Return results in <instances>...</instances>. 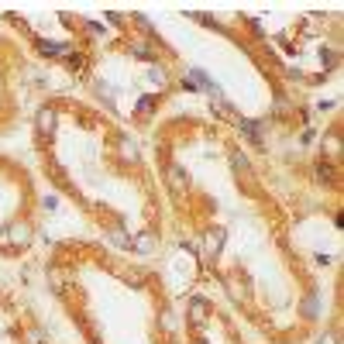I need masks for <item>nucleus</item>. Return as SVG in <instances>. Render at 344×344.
<instances>
[{
    "label": "nucleus",
    "mask_w": 344,
    "mask_h": 344,
    "mask_svg": "<svg viewBox=\"0 0 344 344\" xmlns=\"http://www.w3.org/2000/svg\"><path fill=\"white\" fill-rule=\"evenodd\" d=\"M220 244H224V234H220V231H214V234H210V252L217 255V252H220Z\"/></svg>",
    "instance_id": "8"
},
{
    "label": "nucleus",
    "mask_w": 344,
    "mask_h": 344,
    "mask_svg": "<svg viewBox=\"0 0 344 344\" xmlns=\"http://www.w3.org/2000/svg\"><path fill=\"white\" fill-rule=\"evenodd\" d=\"M189 313H193V323L200 327V323L206 320V303H203V299H193V307H189Z\"/></svg>",
    "instance_id": "4"
},
{
    "label": "nucleus",
    "mask_w": 344,
    "mask_h": 344,
    "mask_svg": "<svg viewBox=\"0 0 344 344\" xmlns=\"http://www.w3.org/2000/svg\"><path fill=\"white\" fill-rule=\"evenodd\" d=\"M135 55H141V59H148V55H151V48H148V45H135Z\"/></svg>",
    "instance_id": "10"
},
{
    "label": "nucleus",
    "mask_w": 344,
    "mask_h": 344,
    "mask_svg": "<svg viewBox=\"0 0 344 344\" xmlns=\"http://www.w3.org/2000/svg\"><path fill=\"white\" fill-rule=\"evenodd\" d=\"M69 62H72L76 69H83V66H86V59H83V55H69Z\"/></svg>",
    "instance_id": "11"
},
{
    "label": "nucleus",
    "mask_w": 344,
    "mask_h": 344,
    "mask_svg": "<svg viewBox=\"0 0 344 344\" xmlns=\"http://www.w3.org/2000/svg\"><path fill=\"white\" fill-rule=\"evenodd\" d=\"M169 183H172V193H183L186 189V172L179 169V165H172L169 169Z\"/></svg>",
    "instance_id": "3"
},
{
    "label": "nucleus",
    "mask_w": 344,
    "mask_h": 344,
    "mask_svg": "<svg viewBox=\"0 0 344 344\" xmlns=\"http://www.w3.org/2000/svg\"><path fill=\"white\" fill-rule=\"evenodd\" d=\"M234 124H238V131H244V135L252 138L255 145H262V131H258V124H255V121H244V117H238Z\"/></svg>",
    "instance_id": "2"
},
{
    "label": "nucleus",
    "mask_w": 344,
    "mask_h": 344,
    "mask_svg": "<svg viewBox=\"0 0 344 344\" xmlns=\"http://www.w3.org/2000/svg\"><path fill=\"white\" fill-rule=\"evenodd\" d=\"M38 48H42L45 55H62V52H66V45H55V42H38Z\"/></svg>",
    "instance_id": "6"
},
{
    "label": "nucleus",
    "mask_w": 344,
    "mask_h": 344,
    "mask_svg": "<svg viewBox=\"0 0 344 344\" xmlns=\"http://www.w3.org/2000/svg\"><path fill=\"white\" fill-rule=\"evenodd\" d=\"M38 131H42V135H52V131H55V110H38Z\"/></svg>",
    "instance_id": "1"
},
{
    "label": "nucleus",
    "mask_w": 344,
    "mask_h": 344,
    "mask_svg": "<svg viewBox=\"0 0 344 344\" xmlns=\"http://www.w3.org/2000/svg\"><path fill=\"white\" fill-rule=\"evenodd\" d=\"M231 165H234L238 172H244V176H252V169H248V159H244L241 151H234V155H231Z\"/></svg>",
    "instance_id": "5"
},
{
    "label": "nucleus",
    "mask_w": 344,
    "mask_h": 344,
    "mask_svg": "<svg viewBox=\"0 0 344 344\" xmlns=\"http://www.w3.org/2000/svg\"><path fill=\"white\" fill-rule=\"evenodd\" d=\"M151 107H155V97H141V100H138V110H141V114H148Z\"/></svg>",
    "instance_id": "9"
},
{
    "label": "nucleus",
    "mask_w": 344,
    "mask_h": 344,
    "mask_svg": "<svg viewBox=\"0 0 344 344\" xmlns=\"http://www.w3.org/2000/svg\"><path fill=\"white\" fill-rule=\"evenodd\" d=\"M317 176H320L323 183H334V165H327V162H317Z\"/></svg>",
    "instance_id": "7"
}]
</instances>
